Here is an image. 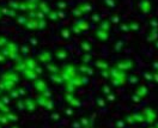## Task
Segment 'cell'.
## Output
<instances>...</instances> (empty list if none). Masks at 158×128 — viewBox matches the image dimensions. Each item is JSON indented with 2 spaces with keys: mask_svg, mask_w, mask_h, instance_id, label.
<instances>
[{
  "mask_svg": "<svg viewBox=\"0 0 158 128\" xmlns=\"http://www.w3.org/2000/svg\"><path fill=\"white\" fill-rule=\"evenodd\" d=\"M157 128H158V123H157Z\"/></svg>",
  "mask_w": 158,
  "mask_h": 128,
  "instance_id": "7a4b0ae2",
  "label": "cell"
},
{
  "mask_svg": "<svg viewBox=\"0 0 158 128\" xmlns=\"http://www.w3.org/2000/svg\"><path fill=\"white\" fill-rule=\"evenodd\" d=\"M139 7H140V10L144 13H146V12H149L151 10V2L149 0H140L139 1Z\"/></svg>",
  "mask_w": 158,
  "mask_h": 128,
  "instance_id": "6da1fadb",
  "label": "cell"
}]
</instances>
